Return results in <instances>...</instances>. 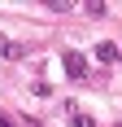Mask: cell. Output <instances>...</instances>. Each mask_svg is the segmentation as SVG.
<instances>
[{
	"instance_id": "obj_1",
	"label": "cell",
	"mask_w": 122,
	"mask_h": 127,
	"mask_svg": "<svg viewBox=\"0 0 122 127\" xmlns=\"http://www.w3.org/2000/svg\"><path fill=\"white\" fill-rule=\"evenodd\" d=\"M65 70H70V79H83L87 75V57L83 53H65Z\"/></svg>"
},
{
	"instance_id": "obj_4",
	"label": "cell",
	"mask_w": 122,
	"mask_h": 127,
	"mask_svg": "<svg viewBox=\"0 0 122 127\" xmlns=\"http://www.w3.org/2000/svg\"><path fill=\"white\" fill-rule=\"evenodd\" d=\"M118 127H122V123H118Z\"/></svg>"
},
{
	"instance_id": "obj_3",
	"label": "cell",
	"mask_w": 122,
	"mask_h": 127,
	"mask_svg": "<svg viewBox=\"0 0 122 127\" xmlns=\"http://www.w3.org/2000/svg\"><path fill=\"white\" fill-rule=\"evenodd\" d=\"M96 62H118V44H109V39H105V44H96Z\"/></svg>"
},
{
	"instance_id": "obj_2",
	"label": "cell",
	"mask_w": 122,
	"mask_h": 127,
	"mask_svg": "<svg viewBox=\"0 0 122 127\" xmlns=\"http://www.w3.org/2000/svg\"><path fill=\"white\" fill-rule=\"evenodd\" d=\"M61 110L70 114V123H74V127H96V123H92V118H87V114H83V110H79V105H74V101H65V105H61Z\"/></svg>"
}]
</instances>
